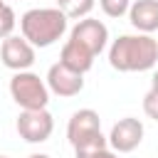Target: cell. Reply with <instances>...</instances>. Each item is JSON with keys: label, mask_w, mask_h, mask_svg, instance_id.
<instances>
[{"label": "cell", "mask_w": 158, "mask_h": 158, "mask_svg": "<svg viewBox=\"0 0 158 158\" xmlns=\"http://www.w3.org/2000/svg\"><path fill=\"white\" fill-rule=\"evenodd\" d=\"M109 64L116 72H148L158 64V40L143 32L121 35L109 47Z\"/></svg>", "instance_id": "cell-1"}, {"label": "cell", "mask_w": 158, "mask_h": 158, "mask_svg": "<svg viewBox=\"0 0 158 158\" xmlns=\"http://www.w3.org/2000/svg\"><path fill=\"white\" fill-rule=\"evenodd\" d=\"M67 25H69V17L59 7H32L20 17L22 37L37 49L52 47L57 40H62L67 32Z\"/></svg>", "instance_id": "cell-2"}, {"label": "cell", "mask_w": 158, "mask_h": 158, "mask_svg": "<svg viewBox=\"0 0 158 158\" xmlns=\"http://www.w3.org/2000/svg\"><path fill=\"white\" fill-rule=\"evenodd\" d=\"M67 141L74 151H94L109 146V138L101 133V118L94 109H79L72 114L67 123Z\"/></svg>", "instance_id": "cell-3"}, {"label": "cell", "mask_w": 158, "mask_h": 158, "mask_svg": "<svg viewBox=\"0 0 158 158\" xmlns=\"http://www.w3.org/2000/svg\"><path fill=\"white\" fill-rule=\"evenodd\" d=\"M49 94L52 91H49L47 81L30 69L15 72L10 79V96L20 109H47Z\"/></svg>", "instance_id": "cell-4"}, {"label": "cell", "mask_w": 158, "mask_h": 158, "mask_svg": "<svg viewBox=\"0 0 158 158\" xmlns=\"http://www.w3.org/2000/svg\"><path fill=\"white\" fill-rule=\"evenodd\" d=\"M17 136L27 143H44L54 131V118L47 109H22L15 121Z\"/></svg>", "instance_id": "cell-5"}, {"label": "cell", "mask_w": 158, "mask_h": 158, "mask_svg": "<svg viewBox=\"0 0 158 158\" xmlns=\"http://www.w3.org/2000/svg\"><path fill=\"white\" fill-rule=\"evenodd\" d=\"M35 44H30L25 37L10 35L0 44V62L12 72H25L35 64Z\"/></svg>", "instance_id": "cell-6"}, {"label": "cell", "mask_w": 158, "mask_h": 158, "mask_svg": "<svg viewBox=\"0 0 158 158\" xmlns=\"http://www.w3.org/2000/svg\"><path fill=\"white\" fill-rule=\"evenodd\" d=\"M143 123L133 116H123L118 118L114 126H111V133H109V146L111 151L116 153H131L141 146L143 141Z\"/></svg>", "instance_id": "cell-7"}, {"label": "cell", "mask_w": 158, "mask_h": 158, "mask_svg": "<svg viewBox=\"0 0 158 158\" xmlns=\"http://www.w3.org/2000/svg\"><path fill=\"white\" fill-rule=\"evenodd\" d=\"M44 81H47L49 91L57 94V96H62V99L77 96V94L84 89V74L69 69V67L62 64V62H57V64H52V67L47 69V79H44Z\"/></svg>", "instance_id": "cell-8"}, {"label": "cell", "mask_w": 158, "mask_h": 158, "mask_svg": "<svg viewBox=\"0 0 158 158\" xmlns=\"http://www.w3.org/2000/svg\"><path fill=\"white\" fill-rule=\"evenodd\" d=\"M72 40L81 42L86 49H91L94 54H101L109 44V27L101 22V20H94V17H84V20H77V25L72 27L69 32Z\"/></svg>", "instance_id": "cell-9"}, {"label": "cell", "mask_w": 158, "mask_h": 158, "mask_svg": "<svg viewBox=\"0 0 158 158\" xmlns=\"http://www.w3.org/2000/svg\"><path fill=\"white\" fill-rule=\"evenodd\" d=\"M128 20L133 30L143 35L158 32V0H133L128 10Z\"/></svg>", "instance_id": "cell-10"}, {"label": "cell", "mask_w": 158, "mask_h": 158, "mask_svg": "<svg viewBox=\"0 0 158 158\" xmlns=\"http://www.w3.org/2000/svg\"><path fill=\"white\" fill-rule=\"evenodd\" d=\"M94 52L91 49H86L81 42H77V40H67L64 44H62V52H59V62L62 64H67L69 69H74V72H79V74H86L91 67H94Z\"/></svg>", "instance_id": "cell-11"}, {"label": "cell", "mask_w": 158, "mask_h": 158, "mask_svg": "<svg viewBox=\"0 0 158 158\" xmlns=\"http://www.w3.org/2000/svg\"><path fill=\"white\" fill-rule=\"evenodd\" d=\"M96 0H57V7L69 17V20H84L94 10Z\"/></svg>", "instance_id": "cell-12"}, {"label": "cell", "mask_w": 158, "mask_h": 158, "mask_svg": "<svg viewBox=\"0 0 158 158\" xmlns=\"http://www.w3.org/2000/svg\"><path fill=\"white\" fill-rule=\"evenodd\" d=\"M99 7L106 17H123L131 10V0H99Z\"/></svg>", "instance_id": "cell-13"}, {"label": "cell", "mask_w": 158, "mask_h": 158, "mask_svg": "<svg viewBox=\"0 0 158 158\" xmlns=\"http://www.w3.org/2000/svg\"><path fill=\"white\" fill-rule=\"evenodd\" d=\"M15 25H17L15 10H12V7L5 2V5L0 7V40L10 37V35H12V30H15Z\"/></svg>", "instance_id": "cell-14"}, {"label": "cell", "mask_w": 158, "mask_h": 158, "mask_svg": "<svg viewBox=\"0 0 158 158\" xmlns=\"http://www.w3.org/2000/svg\"><path fill=\"white\" fill-rule=\"evenodd\" d=\"M143 114L153 121H158V89H148L143 96Z\"/></svg>", "instance_id": "cell-15"}, {"label": "cell", "mask_w": 158, "mask_h": 158, "mask_svg": "<svg viewBox=\"0 0 158 158\" xmlns=\"http://www.w3.org/2000/svg\"><path fill=\"white\" fill-rule=\"evenodd\" d=\"M77 158H118L116 151H111L109 146L106 148H94V151H74Z\"/></svg>", "instance_id": "cell-16"}, {"label": "cell", "mask_w": 158, "mask_h": 158, "mask_svg": "<svg viewBox=\"0 0 158 158\" xmlns=\"http://www.w3.org/2000/svg\"><path fill=\"white\" fill-rule=\"evenodd\" d=\"M151 89H158V67L153 69V77H151Z\"/></svg>", "instance_id": "cell-17"}, {"label": "cell", "mask_w": 158, "mask_h": 158, "mask_svg": "<svg viewBox=\"0 0 158 158\" xmlns=\"http://www.w3.org/2000/svg\"><path fill=\"white\" fill-rule=\"evenodd\" d=\"M27 158H49L47 153H32V156H27Z\"/></svg>", "instance_id": "cell-18"}, {"label": "cell", "mask_w": 158, "mask_h": 158, "mask_svg": "<svg viewBox=\"0 0 158 158\" xmlns=\"http://www.w3.org/2000/svg\"><path fill=\"white\" fill-rule=\"evenodd\" d=\"M2 5H5V0H0V7H2Z\"/></svg>", "instance_id": "cell-19"}, {"label": "cell", "mask_w": 158, "mask_h": 158, "mask_svg": "<svg viewBox=\"0 0 158 158\" xmlns=\"http://www.w3.org/2000/svg\"><path fill=\"white\" fill-rule=\"evenodd\" d=\"M0 158H7V156H0Z\"/></svg>", "instance_id": "cell-20"}]
</instances>
